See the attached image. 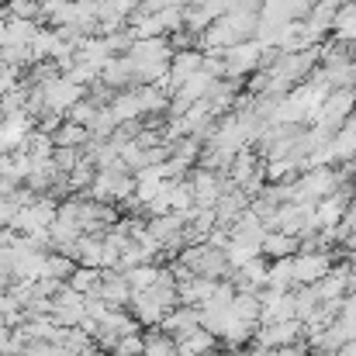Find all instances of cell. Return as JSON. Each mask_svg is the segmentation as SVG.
I'll return each mask as SVG.
<instances>
[{"label": "cell", "mask_w": 356, "mask_h": 356, "mask_svg": "<svg viewBox=\"0 0 356 356\" xmlns=\"http://www.w3.org/2000/svg\"><path fill=\"white\" fill-rule=\"evenodd\" d=\"M38 94H42V108L49 115H70L83 101V87L73 83L70 76H52V80L38 83Z\"/></svg>", "instance_id": "3957f363"}, {"label": "cell", "mask_w": 356, "mask_h": 356, "mask_svg": "<svg viewBox=\"0 0 356 356\" xmlns=\"http://www.w3.org/2000/svg\"><path fill=\"white\" fill-rule=\"evenodd\" d=\"M218 346V339L208 329H194L184 339H177V356H211Z\"/></svg>", "instance_id": "7402d4cb"}, {"label": "cell", "mask_w": 356, "mask_h": 356, "mask_svg": "<svg viewBox=\"0 0 356 356\" xmlns=\"http://www.w3.org/2000/svg\"><path fill=\"white\" fill-rule=\"evenodd\" d=\"M308 350H312V346H308V339H305V343L287 346V350H263L259 356H308Z\"/></svg>", "instance_id": "d6a6232c"}, {"label": "cell", "mask_w": 356, "mask_h": 356, "mask_svg": "<svg viewBox=\"0 0 356 356\" xmlns=\"http://www.w3.org/2000/svg\"><path fill=\"white\" fill-rule=\"evenodd\" d=\"M266 277H270V263H266V256H256L252 263H245L242 270L232 273V284H236V291L259 294V291H266Z\"/></svg>", "instance_id": "9a60e30c"}, {"label": "cell", "mask_w": 356, "mask_h": 356, "mask_svg": "<svg viewBox=\"0 0 356 356\" xmlns=\"http://www.w3.org/2000/svg\"><path fill=\"white\" fill-rule=\"evenodd\" d=\"M56 218H59V208H56L49 197H42V201L24 204V208L17 211V218H14V225H10V229H17L21 236L38 238V236H49V232H52Z\"/></svg>", "instance_id": "8992f818"}, {"label": "cell", "mask_w": 356, "mask_h": 356, "mask_svg": "<svg viewBox=\"0 0 356 356\" xmlns=\"http://www.w3.org/2000/svg\"><path fill=\"white\" fill-rule=\"evenodd\" d=\"M131 312H135V322H138V325H145V329H159V325H163V318L170 315V312L152 298V291L131 294Z\"/></svg>", "instance_id": "ac0fdd59"}, {"label": "cell", "mask_w": 356, "mask_h": 356, "mask_svg": "<svg viewBox=\"0 0 356 356\" xmlns=\"http://www.w3.org/2000/svg\"><path fill=\"white\" fill-rule=\"evenodd\" d=\"M232 315L242 318V322H249V325H256L259 329V318H263V301H259V294H249V291H238L236 301H232Z\"/></svg>", "instance_id": "484cf974"}, {"label": "cell", "mask_w": 356, "mask_h": 356, "mask_svg": "<svg viewBox=\"0 0 356 356\" xmlns=\"http://www.w3.org/2000/svg\"><path fill=\"white\" fill-rule=\"evenodd\" d=\"M332 266H336L332 252H298L294 256V280H298V287H312L322 277H329Z\"/></svg>", "instance_id": "30bf717a"}, {"label": "cell", "mask_w": 356, "mask_h": 356, "mask_svg": "<svg viewBox=\"0 0 356 356\" xmlns=\"http://www.w3.org/2000/svg\"><path fill=\"white\" fill-rule=\"evenodd\" d=\"M187 215H177V211H170V215H159V218H149V232L152 238L163 245V249H184V232H187Z\"/></svg>", "instance_id": "8fae6325"}, {"label": "cell", "mask_w": 356, "mask_h": 356, "mask_svg": "<svg viewBox=\"0 0 356 356\" xmlns=\"http://www.w3.org/2000/svg\"><path fill=\"white\" fill-rule=\"evenodd\" d=\"M301 252V238L298 236H287V232H266L263 238V256L273 263V259H291Z\"/></svg>", "instance_id": "44dd1931"}, {"label": "cell", "mask_w": 356, "mask_h": 356, "mask_svg": "<svg viewBox=\"0 0 356 356\" xmlns=\"http://www.w3.org/2000/svg\"><path fill=\"white\" fill-rule=\"evenodd\" d=\"M35 14H42V3H38V0H10V17L31 21Z\"/></svg>", "instance_id": "1f68e13d"}, {"label": "cell", "mask_w": 356, "mask_h": 356, "mask_svg": "<svg viewBox=\"0 0 356 356\" xmlns=\"http://www.w3.org/2000/svg\"><path fill=\"white\" fill-rule=\"evenodd\" d=\"M263 56H266V49H263L256 38L232 45L229 52H222L225 80H242V76H249V73H259V70H263Z\"/></svg>", "instance_id": "5b68a950"}, {"label": "cell", "mask_w": 356, "mask_h": 356, "mask_svg": "<svg viewBox=\"0 0 356 356\" xmlns=\"http://www.w3.org/2000/svg\"><path fill=\"white\" fill-rule=\"evenodd\" d=\"M76 270H73V256H49V263H45V280H66L70 284V277H73Z\"/></svg>", "instance_id": "f546056e"}, {"label": "cell", "mask_w": 356, "mask_h": 356, "mask_svg": "<svg viewBox=\"0 0 356 356\" xmlns=\"http://www.w3.org/2000/svg\"><path fill=\"white\" fill-rule=\"evenodd\" d=\"M173 56L177 49L170 45V38H135L131 49H128V63L135 70V83L138 87H156V83H166L170 76V66H173Z\"/></svg>", "instance_id": "6da1fadb"}, {"label": "cell", "mask_w": 356, "mask_h": 356, "mask_svg": "<svg viewBox=\"0 0 356 356\" xmlns=\"http://www.w3.org/2000/svg\"><path fill=\"white\" fill-rule=\"evenodd\" d=\"M204 70V52L201 49H177L173 56V66H170V76H166V87L170 90H180L191 76H197Z\"/></svg>", "instance_id": "7c38bea8"}, {"label": "cell", "mask_w": 356, "mask_h": 356, "mask_svg": "<svg viewBox=\"0 0 356 356\" xmlns=\"http://www.w3.org/2000/svg\"><path fill=\"white\" fill-rule=\"evenodd\" d=\"M145 356H177V339L166 332H149L145 336Z\"/></svg>", "instance_id": "f1b7e54d"}, {"label": "cell", "mask_w": 356, "mask_h": 356, "mask_svg": "<svg viewBox=\"0 0 356 356\" xmlns=\"http://www.w3.org/2000/svg\"><path fill=\"white\" fill-rule=\"evenodd\" d=\"M294 287H298V280H294V256L291 259H273L270 263V277H266V291L291 294Z\"/></svg>", "instance_id": "603a6c76"}, {"label": "cell", "mask_w": 356, "mask_h": 356, "mask_svg": "<svg viewBox=\"0 0 356 356\" xmlns=\"http://www.w3.org/2000/svg\"><path fill=\"white\" fill-rule=\"evenodd\" d=\"M28 135H31V118H28V111L3 115V121H0V138H3V145H7L10 152L21 149V145L28 142Z\"/></svg>", "instance_id": "d6986e66"}, {"label": "cell", "mask_w": 356, "mask_h": 356, "mask_svg": "<svg viewBox=\"0 0 356 356\" xmlns=\"http://www.w3.org/2000/svg\"><path fill=\"white\" fill-rule=\"evenodd\" d=\"M101 301H108L111 308H121V305H131V287L124 280L121 270H104V280H101V291H97Z\"/></svg>", "instance_id": "ffe728a7"}, {"label": "cell", "mask_w": 356, "mask_h": 356, "mask_svg": "<svg viewBox=\"0 0 356 356\" xmlns=\"http://www.w3.org/2000/svg\"><path fill=\"white\" fill-rule=\"evenodd\" d=\"M87 142H90V128H83V124H76V121H70V124H63V128L56 131V145L80 149V145H87Z\"/></svg>", "instance_id": "83f0119b"}, {"label": "cell", "mask_w": 356, "mask_h": 356, "mask_svg": "<svg viewBox=\"0 0 356 356\" xmlns=\"http://www.w3.org/2000/svg\"><path fill=\"white\" fill-rule=\"evenodd\" d=\"M191 273H197V277H211V280H232V263H229V252H222V249H215V245H208V242H201V245H184L180 249V256H177Z\"/></svg>", "instance_id": "7a4b0ae2"}, {"label": "cell", "mask_w": 356, "mask_h": 356, "mask_svg": "<svg viewBox=\"0 0 356 356\" xmlns=\"http://www.w3.org/2000/svg\"><path fill=\"white\" fill-rule=\"evenodd\" d=\"M90 197L101 201V204L131 201L135 197V173H128L124 166H118V170H97V177L90 184Z\"/></svg>", "instance_id": "277c9868"}, {"label": "cell", "mask_w": 356, "mask_h": 356, "mask_svg": "<svg viewBox=\"0 0 356 356\" xmlns=\"http://www.w3.org/2000/svg\"><path fill=\"white\" fill-rule=\"evenodd\" d=\"M346 3H356V0H346Z\"/></svg>", "instance_id": "e575fe53"}, {"label": "cell", "mask_w": 356, "mask_h": 356, "mask_svg": "<svg viewBox=\"0 0 356 356\" xmlns=\"http://www.w3.org/2000/svg\"><path fill=\"white\" fill-rule=\"evenodd\" d=\"M259 301H263V318H259V325H273V322H291V318H298L294 291H291V294H280V291H259Z\"/></svg>", "instance_id": "4fadbf2b"}, {"label": "cell", "mask_w": 356, "mask_h": 356, "mask_svg": "<svg viewBox=\"0 0 356 356\" xmlns=\"http://www.w3.org/2000/svg\"><path fill=\"white\" fill-rule=\"evenodd\" d=\"M353 115H356V87H350V90H332V94L325 97L318 118H315V128L336 135L343 124H350Z\"/></svg>", "instance_id": "52a82bcc"}, {"label": "cell", "mask_w": 356, "mask_h": 356, "mask_svg": "<svg viewBox=\"0 0 356 356\" xmlns=\"http://www.w3.org/2000/svg\"><path fill=\"white\" fill-rule=\"evenodd\" d=\"M252 208V197L245 194V191H238V187H229L225 194H222V201L215 204V215H218V225H236L238 218L245 215Z\"/></svg>", "instance_id": "e0dca14e"}, {"label": "cell", "mask_w": 356, "mask_h": 356, "mask_svg": "<svg viewBox=\"0 0 356 356\" xmlns=\"http://www.w3.org/2000/svg\"><path fill=\"white\" fill-rule=\"evenodd\" d=\"M256 339V350H287V346H298L305 343V325L298 318L291 322H273V325H259V332L252 336Z\"/></svg>", "instance_id": "9c48e42d"}, {"label": "cell", "mask_w": 356, "mask_h": 356, "mask_svg": "<svg viewBox=\"0 0 356 356\" xmlns=\"http://www.w3.org/2000/svg\"><path fill=\"white\" fill-rule=\"evenodd\" d=\"M121 273H124V280H128L131 294H142V291H149V287H156V284H159L163 266H156V263H142V266H131V270H121Z\"/></svg>", "instance_id": "d4e9b609"}, {"label": "cell", "mask_w": 356, "mask_h": 356, "mask_svg": "<svg viewBox=\"0 0 356 356\" xmlns=\"http://www.w3.org/2000/svg\"><path fill=\"white\" fill-rule=\"evenodd\" d=\"M332 35H336V42H343V45L356 42V3H346V7H339V10H336Z\"/></svg>", "instance_id": "4316f807"}, {"label": "cell", "mask_w": 356, "mask_h": 356, "mask_svg": "<svg viewBox=\"0 0 356 356\" xmlns=\"http://www.w3.org/2000/svg\"><path fill=\"white\" fill-rule=\"evenodd\" d=\"M187 184H191V191H194V208H215V204L222 201V194L232 187V180H225L222 173L204 170V166H194Z\"/></svg>", "instance_id": "ba28073f"}, {"label": "cell", "mask_w": 356, "mask_h": 356, "mask_svg": "<svg viewBox=\"0 0 356 356\" xmlns=\"http://www.w3.org/2000/svg\"><path fill=\"white\" fill-rule=\"evenodd\" d=\"M166 336H173V339H184L187 332H194V329H201V308H191V305H180V308H173L166 318H163V325H159Z\"/></svg>", "instance_id": "2e32d148"}, {"label": "cell", "mask_w": 356, "mask_h": 356, "mask_svg": "<svg viewBox=\"0 0 356 356\" xmlns=\"http://www.w3.org/2000/svg\"><path fill=\"white\" fill-rule=\"evenodd\" d=\"M229 232H232V242H236V245H249V249H259V252H263V238H266L270 229L263 225V218H259L256 211H245L236 225H229Z\"/></svg>", "instance_id": "5bb4252c"}, {"label": "cell", "mask_w": 356, "mask_h": 356, "mask_svg": "<svg viewBox=\"0 0 356 356\" xmlns=\"http://www.w3.org/2000/svg\"><path fill=\"white\" fill-rule=\"evenodd\" d=\"M0 121H3V94H0Z\"/></svg>", "instance_id": "836d02e7"}, {"label": "cell", "mask_w": 356, "mask_h": 356, "mask_svg": "<svg viewBox=\"0 0 356 356\" xmlns=\"http://www.w3.org/2000/svg\"><path fill=\"white\" fill-rule=\"evenodd\" d=\"M256 256H263V252H259V249H249V245H236V242L229 245V263H232V270H242V266L252 263Z\"/></svg>", "instance_id": "4dcf8cb0"}, {"label": "cell", "mask_w": 356, "mask_h": 356, "mask_svg": "<svg viewBox=\"0 0 356 356\" xmlns=\"http://www.w3.org/2000/svg\"><path fill=\"white\" fill-rule=\"evenodd\" d=\"M101 80H104L108 87H121V90H128V87L135 83V70H131L128 56H115V59L101 70ZM135 87H138V83H135Z\"/></svg>", "instance_id": "cb8c5ba5"}]
</instances>
